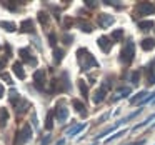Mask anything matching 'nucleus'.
I'll use <instances>...</instances> for the list:
<instances>
[{"instance_id":"nucleus-1","label":"nucleus","mask_w":155,"mask_h":145,"mask_svg":"<svg viewBox=\"0 0 155 145\" xmlns=\"http://www.w3.org/2000/svg\"><path fill=\"white\" fill-rule=\"evenodd\" d=\"M77 60H78V65H80L82 70H88L90 67H97V60L94 58V55L87 50V48H78L77 52Z\"/></svg>"},{"instance_id":"nucleus-2","label":"nucleus","mask_w":155,"mask_h":145,"mask_svg":"<svg viewBox=\"0 0 155 145\" xmlns=\"http://www.w3.org/2000/svg\"><path fill=\"white\" fill-rule=\"evenodd\" d=\"M30 138H32V127L30 125H24V127L17 132V135H15L14 145H25Z\"/></svg>"},{"instance_id":"nucleus-3","label":"nucleus","mask_w":155,"mask_h":145,"mask_svg":"<svg viewBox=\"0 0 155 145\" xmlns=\"http://www.w3.org/2000/svg\"><path fill=\"white\" fill-rule=\"evenodd\" d=\"M134 55H135V45H134V42H128L120 52V62L125 65H128L134 60Z\"/></svg>"},{"instance_id":"nucleus-4","label":"nucleus","mask_w":155,"mask_h":145,"mask_svg":"<svg viewBox=\"0 0 155 145\" xmlns=\"http://www.w3.org/2000/svg\"><path fill=\"white\" fill-rule=\"evenodd\" d=\"M137 14L138 15H152L155 14V5L152 2H142L137 5Z\"/></svg>"},{"instance_id":"nucleus-5","label":"nucleus","mask_w":155,"mask_h":145,"mask_svg":"<svg viewBox=\"0 0 155 145\" xmlns=\"http://www.w3.org/2000/svg\"><path fill=\"white\" fill-rule=\"evenodd\" d=\"M54 114H55V118L64 124V122L68 118V108H65L64 105H58V107L54 110Z\"/></svg>"},{"instance_id":"nucleus-6","label":"nucleus","mask_w":155,"mask_h":145,"mask_svg":"<svg viewBox=\"0 0 155 145\" xmlns=\"http://www.w3.org/2000/svg\"><path fill=\"white\" fill-rule=\"evenodd\" d=\"M97 44H98V47H100V50L104 52V54H108L110 48H112V45H114V42H110L108 37H100L97 40Z\"/></svg>"},{"instance_id":"nucleus-7","label":"nucleus","mask_w":155,"mask_h":145,"mask_svg":"<svg viewBox=\"0 0 155 145\" xmlns=\"http://www.w3.org/2000/svg\"><path fill=\"white\" fill-rule=\"evenodd\" d=\"M114 15H108V14H102L100 17H98V25H100L102 28H107L110 27L112 24H114Z\"/></svg>"},{"instance_id":"nucleus-8","label":"nucleus","mask_w":155,"mask_h":145,"mask_svg":"<svg viewBox=\"0 0 155 145\" xmlns=\"http://www.w3.org/2000/svg\"><path fill=\"white\" fill-rule=\"evenodd\" d=\"M34 82L37 85V88H44V82H45V70H37L34 74Z\"/></svg>"},{"instance_id":"nucleus-9","label":"nucleus","mask_w":155,"mask_h":145,"mask_svg":"<svg viewBox=\"0 0 155 145\" xmlns=\"http://www.w3.org/2000/svg\"><path fill=\"white\" fill-rule=\"evenodd\" d=\"M18 54H20V57L24 58L27 64H30V65H37V58H34V57H30V52H28V48H20L18 50Z\"/></svg>"},{"instance_id":"nucleus-10","label":"nucleus","mask_w":155,"mask_h":145,"mask_svg":"<svg viewBox=\"0 0 155 145\" xmlns=\"http://www.w3.org/2000/svg\"><path fill=\"white\" fill-rule=\"evenodd\" d=\"M20 32H24V34H30V32H34V22H32V18H27V20H24L20 24Z\"/></svg>"},{"instance_id":"nucleus-11","label":"nucleus","mask_w":155,"mask_h":145,"mask_svg":"<svg viewBox=\"0 0 155 145\" xmlns=\"http://www.w3.org/2000/svg\"><path fill=\"white\" fill-rule=\"evenodd\" d=\"M12 68H14V74L17 75L20 80H24V78H25V72H24V67H22L20 62H15V64L12 65Z\"/></svg>"},{"instance_id":"nucleus-12","label":"nucleus","mask_w":155,"mask_h":145,"mask_svg":"<svg viewBox=\"0 0 155 145\" xmlns=\"http://www.w3.org/2000/svg\"><path fill=\"white\" fill-rule=\"evenodd\" d=\"M140 47L143 48V50H152V48L155 47V38H143V40L140 42Z\"/></svg>"},{"instance_id":"nucleus-13","label":"nucleus","mask_w":155,"mask_h":145,"mask_svg":"<svg viewBox=\"0 0 155 145\" xmlns=\"http://www.w3.org/2000/svg\"><path fill=\"white\" fill-rule=\"evenodd\" d=\"M7 122H8V110L5 107H2L0 108V127L4 128L7 125Z\"/></svg>"},{"instance_id":"nucleus-14","label":"nucleus","mask_w":155,"mask_h":145,"mask_svg":"<svg viewBox=\"0 0 155 145\" xmlns=\"http://www.w3.org/2000/svg\"><path fill=\"white\" fill-rule=\"evenodd\" d=\"M105 94H107L105 88H98V90L95 92V95H94V102H95V104H100V102L105 98Z\"/></svg>"},{"instance_id":"nucleus-15","label":"nucleus","mask_w":155,"mask_h":145,"mask_svg":"<svg viewBox=\"0 0 155 145\" xmlns=\"http://www.w3.org/2000/svg\"><path fill=\"white\" fill-rule=\"evenodd\" d=\"M155 27V24L152 20H142V22H138V28L140 30H150V28H153Z\"/></svg>"},{"instance_id":"nucleus-16","label":"nucleus","mask_w":155,"mask_h":145,"mask_svg":"<svg viewBox=\"0 0 155 145\" xmlns=\"http://www.w3.org/2000/svg\"><path fill=\"white\" fill-rule=\"evenodd\" d=\"M85 128V124H80V125H75L74 128H70V130L67 132V135H70V137H75L77 133H80L82 130Z\"/></svg>"},{"instance_id":"nucleus-17","label":"nucleus","mask_w":155,"mask_h":145,"mask_svg":"<svg viewBox=\"0 0 155 145\" xmlns=\"http://www.w3.org/2000/svg\"><path fill=\"white\" fill-rule=\"evenodd\" d=\"M72 105L75 107V110H77V112H80L82 115H85V105L82 104L80 100H77V98H74V100H72Z\"/></svg>"},{"instance_id":"nucleus-18","label":"nucleus","mask_w":155,"mask_h":145,"mask_svg":"<svg viewBox=\"0 0 155 145\" xmlns=\"http://www.w3.org/2000/svg\"><path fill=\"white\" fill-rule=\"evenodd\" d=\"M0 27L4 28V30H7V32H15V24H14V22L2 20V22H0Z\"/></svg>"},{"instance_id":"nucleus-19","label":"nucleus","mask_w":155,"mask_h":145,"mask_svg":"<svg viewBox=\"0 0 155 145\" xmlns=\"http://www.w3.org/2000/svg\"><path fill=\"white\" fill-rule=\"evenodd\" d=\"M77 25L80 27V30H84V32H88V34H90V32L94 30V28H92V25L88 24V22H85V20H78V22H77Z\"/></svg>"},{"instance_id":"nucleus-20","label":"nucleus","mask_w":155,"mask_h":145,"mask_svg":"<svg viewBox=\"0 0 155 145\" xmlns=\"http://www.w3.org/2000/svg\"><path fill=\"white\" fill-rule=\"evenodd\" d=\"M54 112H48L47 114V120H45V128L47 130H52V127H54Z\"/></svg>"},{"instance_id":"nucleus-21","label":"nucleus","mask_w":155,"mask_h":145,"mask_svg":"<svg viewBox=\"0 0 155 145\" xmlns=\"http://www.w3.org/2000/svg\"><path fill=\"white\" fill-rule=\"evenodd\" d=\"M78 88L82 92V97L84 98H88V88H87V84L84 80H78Z\"/></svg>"},{"instance_id":"nucleus-22","label":"nucleus","mask_w":155,"mask_h":145,"mask_svg":"<svg viewBox=\"0 0 155 145\" xmlns=\"http://www.w3.org/2000/svg\"><path fill=\"white\" fill-rule=\"evenodd\" d=\"M117 95L118 97H127V95H130L132 94V90H130V87H120V88H117ZM117 97V98H118Z\"/></svg>"},{"instance_id":"nucleus-23","label":"nucleus","mask_w":155,"mask_h":145,"mask_svg":"<svg viewBox=\"0 0 155 145\" xmlns=\"http://www.w3.org/2000/svg\"><path fill=\"white\" fill-rule=\"evenodd\" d=\"M62 58H64V50H62V48H54V60H55V64L62 62Z\"/></svg>"},{"instance_id":"nucleus-24","label":"nucleus","mask_w":155,"mask_h":145,"mask_svg":"<svg viewBox=\"0 0 155 145\" xmlns=\"http://www.w3.org/2000/svg\"><path fill=\"white\" fill-rule=\"evenodd\" d=\"M145 95H147V92H143V90L138 92V94L135 95V97H132V98H130V104H137L138 100H145Z\"/></svg>"},{"instance_id":"nucleus-25","label":"nucleus","mask_w":155,"mask_h":145,"mask_svg":"<svg viewBox=\"0 0 155 145\" xmlns=\"http://www.w3.org/2000/svg\"><path fill=\"white\" fill-rule=\"evenodd\" d=\"M38 22H40L42 25L48 24V14L47 12H38Z\"/></svg>"},{"instance_id":"nucleus-26","label":"nucleus","mask_w":155,"mask_h":145,"mask_svg":"<svg viewBox=\"0 0 155 145\" xmlns=\"http://www.w3.org/2000/svg\"><path fill=\"white\" fill-rule=\"evenodd\" d=\"M122 37H124V30H122V28H117V30L112 34V38H114L115 42H120Z\"/></svg>"},{"instance_id":"nucleus-27","label":"nucleus","mask_w":155,"mask_h":145,"mask_svg":"<svg viewBox=\"0 0 155 145\" xmlns=\"http://www.w3.org/2000/svg\"><path fill=\"white\" fill-rule=\"evenodd\" d=\"M8 97H10V102H12V105H17V102L20 100V97H18V94L15 90H12L10 94H8Z\"/></svg>"},{"instance_id":"nucleus-28","label":"nucleus","mask_w":155,"mask_h":145,"mask_svg":"<svg viewBox=\"0 0 155 145\" xmlns=\"http://www.w3.org/2000/svg\"><path fill=\"white\" fill-rule=\"evenodd\" d=\"M153 118H155V114H153V115H150V117H148L145 122H142V124H137V125H135V130H138V128H142V127H147L148 122H152Z\"/></svg>"},{"instance_id":"nucleus-29","label":"nucleus","mask_w":155,"mask_h":145,"mask_svg":"<svg viewBox=\"0 0 155 145\" xmlns=\"http://www.w3.org/2000/svg\"><path fill=\"white\" fill-rule=\"evenodd\" d=\"M147 84H155V74H152L150 68H147Z\"/></svg>"},{"instance_id":"nucleus-30","label":"nucleus","mask_w":155,"mask_h":145,"mask_svg":"<svg viewBox=\"0 0 155 145\" xmlns=\"http://www.w3.org/2000/svg\"><path fill=\"white\" fill-rule=\"evenodd\" d=\"M124 133H125V130H120V132H117V133H115V135H112V137L105 138V142H107V143H108V142H112V140H114V138H118V137H122V135H124Z\"/></svg>"},{"instance_id":"nucleus-31","label":"nucleus","mask_w":155,"mask_h":145,"mask_svg":"<svg viewBox=\"0 0 155 145\" xmlns=\"http://www.w3.org/2000/svg\"><path fill=\"white\" fill-rule=\"evenodd\" d=\"M138 78H140V72H134V74H132V84L137 85L138 84Z\"/></svg>"},{"instance_id":"nucleus-32","label":"nucleus","mask_w":155,"mask_h":145,"mask_svg":"<svg viewBox=\"0 0 155 145\" xmlns=\"http://www.w3.org/2000/svg\"><path fill=\"white\" fill-rule=\"evenodd\" d=\"M28 105H30L28 102H24V104H22L20 107L17 108V112H18V114H22V112H25V110H27V107H28Z\"/></svg>"},{"instance_id":"nucleus-33","label":"nucleus","mask_w":155,"mask_h":145,"mask_svg":"<svg viewBox=\"0 0 155 145\" xmlns=\"http://www.w3.org/2000/svg\"><path fill=\"white\" fill-rule=\"evenodd\" d=\"M48 40H50V45H52V47H55V44H57V37H55V34H50V35H48Z\"/></svg>"},{"instance_id":"nucleus-34","label":"nucleus","mask_w":155,"mask_h":145,"mask_svg":"<svg viewBox=\"0 0 155 145\" xmlns=\"http://www.w3.org/2000/svg\"><path fill=\"white\" fill-rule=\"evenodd\" d=\"M2 78H4V80L7 82L8 85H12V84H14V82H12V77H10L8 74H2Z\"/></svg>"},{"instance_id":"nucleus-35","label":"nucleus","mask_w":155,"mask_h":145,"mask_svg":"<svg viewBox=\"0 0 155 145\" xmlns=\"http://www.w3.org/2000/svg\"><path fill=\"white\" fill-rule=\"evenodd\" d=\"M4 7L10 8V10H15V8H17V5H15V4H12V2H4Z\"/></svg>"},{"instance_id":"nucleus-36","label":"nucleus","mask_w":155,"mask_h":145,"mask_svg":"<svg viewBox=\"0 0 155 145\" xmlns=\"http://www.w3.org/2000/svg\"><path fill=\"white\" fill-rule=\"evenodd\" d=\"M50 143V135H47V137H44V140H42L40 145H48Z\"/></svg>"},{"instance_id":"nucleus-37","label":"nucleus","mask_w":155,"mask_h":145,"mask_svg":"<svg viewBox=\"0 0 155 145\" xmlns=\"http://www.w3.org/2000/svg\"><path fill=\"white\" fill-rule=\"evenodd\" d=\"M64 40H65V44H72L74 37H72V35H65V37H64Z\"/></svg>"},{"instance_id":"nucleus-38","label":"nucleus","mask_w":155,"mask_h":145,"mask_svg":"<svg viewBox=\"0 0 155 145\" xmlns=\"http://www.w3.org/2000/svg\"><path fill=\"white\" fill-rule=\"evenodd\" d=\"M5 62H7V60H5V58H2V60H0V70H2V68L5 67Z\"/></svg>"},{"instance_id":"nucleus-39","label":"nucleus","mask_w":155,"mask_h":145,"mask_svg":"<svg viewBox=\"0 0 155 145\" xmlns=\"http://www.w3.org/2000/svg\"><path fill=\"white\" fill-rule=\"evenodd\" d=\"M2 97H4V85L0 84V98H2Z\"/></svg>"},{"instance_id":"nucleus-40","label":"nucleus","mask_w":155,"mask_h":145,"mask_svg":"<svg viewBox=\"0 0 155 145\" xmlns=\"http://www.w3.org/2000/svg\"><path fill=\"white\" fill-rule=\"evenodd\" d=\"M143 143H145V140H138V142H135L134 145H143Z\"/></svg>"},{"instance_id":"nucleus-41","label":"nucleus","mask_w":155,"mask_h":145,"mask_svg":"<svg viewBox=\"0 0 155 145\" xmlns=\"http://www.w3.org/2000/svg\"><path fill=\"white\" fill-rule=\"evenodd\" d=\"M64 143H65V140H58L57 142V145H64Z\"/></svg>"},{"instance_id":"nucleus-42","label":"nucleus","mask_w":155,"mask_h":145,"mask_svg":"<svg viewBox=\"0 0 155 145\" xmlns=\"http://www.w3.org/2000/svg\"><path fill=\"white\" fill-rule=\"evenodd\" d=\"M153 64H155V62H153Z\"/></svg>"}]
</instances>
